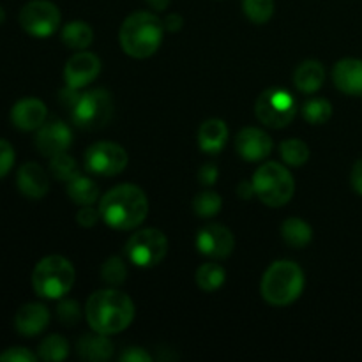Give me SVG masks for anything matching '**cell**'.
<instances>
[{
  "mask_svg": "<svg viewBox=\"0 0 362 362\" xmlns=\"http://www.w3.org/2000/svg\"><path fill=\"white\" fill-rule=\"evenodd\" d=\"M85 170L99 177H113L127 166V152L113 141H98L85 152Z\"/></svg>",
  "mask_w": 362,
  "mask_h": 362,
  "instance_id": "obj_11",
  "label": "cell"
},
{
  "mask_svg": "<svg viewBox=\"0 0 362 362\" xmlns=\"http://www.w3.org/2000/svg\"><path fill=\"white\" fill-rule=\"evenodd\" d=\"M85 317L92 331L117 334L126 331L134 318V304L129 296L115 288L94 292L85 306Z\"/></svg>",
  "mask_w": 362,
  "mask_h": 362,
  "instance_id": "obj_1",
  "label": "cell"
},
{
  "mask_svg": "<svg viewBox=\"0 0 362 362\" xmlns=\"http://www.w3.org/2000/svg\"><path fill=\"white\" fill-rule=\"evenodd\" d=\"M73 144V133L69 126L59 119H52L42 124L35 134V147L46 158L62 154Z\"/></svg>",
  "mask_w": 362,
  "mask_h": 362,
  "instance_id": "obj_13",
  "label": "cell"
},
{
  "mask_svg": "<svg viewBox=\"0 0 362 362\" xmlns=\"http://www.w3.org/2000/svg\"><path fill=\"white\" fill-rule=\"evenodd\" d=\"M184 20L180 14H168L165 20V28H168L170 32H179L182 28Z\"/></svg>",
  "mask_w": 362,
  "mask_h": 362,
  "instance_id": "obj_41",
  "label": "cell"
},
{
  "mask_svg": "<svg viewBox=\"0 0 362 362\" xmlns=\"http://www.w3.org/2000/svg\"><path fill=\"white\" fill-rule=\"evenodd\" d=\"M67 194L78 205H94L99 197V186L90 177L78 172L73 179L67 180Z\"/></svg>",
  "mask_w": 362,
  "mask_h": 362,
  "instance_id": "obj_23",
  "label": "cell"
},
{
  "mask_svg": "<svg viewBox=\"0 0 362 362\" xmlns=\"http://www.w3.org/2000/svg\"><path fill=\"white\" fill-rule=\"evenodd\" d=\"M168 253V240L165 233L156 228H145L133 233L126 244V257L138 267H154L161 264Z\"/></svg>",
  "mask_w": 362,
  "mask_h": 362,
  "instance_id": "obj_9",
  "label": "cell"
},
{
  "mask_svg": "<svg viewBox=\"0 0 362 362\" xmlns=\"http://www.w3.org/2000/svg\"><path fill=\"white\" fill-rule=\"evenodd\" d=\"M334 85L346 95H362V60L343 59L332 69Z\"/></svg>",
  "mask_w": 362,
  "mask_h": 362,
  "instance_id": "obj_19",
  "label": "cell"
},
{
  "mask_svg": "<svg viewBox=\"0 0 362 362\" xmlns=\"http://www.w3.org/2000/svg\"><path fill=\"white\" fill-rule=\"evenodd\" d=\"M237 194L244 200H250L251 197L255 194V187H253V180H243V182L237 186Z\"/></svg>",
  "mask_w": 362,
  "mask_h": 362,
  "instance_id": "obj_42",
  "label": "cell"
},
{
  "mask_svg": "<svg viewBox=\"0 0 362 362\" xmlns=\"http://www.w3.org/2000/svg\"><path fill=\"white\" fill-rule=\"evenodd\" d=\"M113 354V343L106 338V334L101 332H90L85 334L78 341V356L81 359H87L92 362L108 361Z\"/></svg>",
  "mask_w": 362,
  "mask_h": 362,
  "instance_id": "obj_21",
  "label": "cell"
},
{
  "mask_svg": "<svg viewBox=\"0 0 362 362\" xmlns=\"http://www.w3.org/2000/svg\"><path fill=\"white\" fill-rule=\"evenodd\" d=\"M279 154H281L283 161L286 165L297 168V166H303L310 159V147L303 140L290 138V140H285L279 145Z\"/></svg>",
  "mask_w": 362,
  "mask_h": 362,
  "instance_id": "obj_28",
  "label": "cell"
},
{
  "mask_svg": "<svg viewBox=\"0 0 362 362\" xmlns=\"http://www.w3.org/2000/svg\"><path fill=\"white\" fill-rule=\"evenodd\" d=\"M325 80V69L318 60H306L293 73V83L304 94H315L320 90Z\"/></svg>",
  "mask_w": 362,
  "mask_h": 362,
  "instance_id": "obj_22",
  "label": "cell"
},
{
  "mask_svg": "<svg viewBox=\"0 0 362 362\" xmlns=\"http://www.w3.org/2000/svg\"><path fill=\"white\" fill-rule=\"evenodd\" d=\"M71 120L80 129H101L108 124L113 113V98L105 88H94L80 94L73 108L69 110Z\"/></svg>",
  "mask_w": 362,
  "mask_h": 362,
  "instance_id": "obj_7",
  "label": "cell"
},
{
  "mask_svg": "<svg viewBox=\"0 0 362 362\" xmlns=\"http://www.w3.org/2000/svg\"><path fill=\"white\" fill-rule=\"evenodd\" d=\"M120 361L122 362H151V356H148L144 349H138V346H129V349L124 350L122 352Z\"/></svg>",
  "mask_w": 362,
  "mask_h": 362,
  "instance_id": "obj_39",
  "label": "cell"
},
{
  "mask_svg": "<svg viewBox=\"0 0 362 362\" xmlns=\"http://www.w3.org/2000/svg\"><path fill=\"white\" fill-rule=\"evenodd\" d=\"M194 278H197V285L200 286L204 292H216V290L221 288L223 283H225L226 272L219 264L209 262V264H204L198 267Z\"/></svg>",
  "mask_w": 362,
  "mask_h": 362,
  "instance_id": "obj_26",
  "label": "cell"
},
{
  "mask_svg": "<svg viewBox=\"0 0 362 362\" xmlns=\"http://www.w3.org/2000/svg\"><path fill=\"white\" fill-rule=\"evenodd\" d=\"M297 112V103L288 90L283 88H269L257 99L255 113L264 126L271 129H281L293 120Z\"/></svg>",
  "mask_w": 362,
  "mask_h": 362,
  "instance_id": "obj_8",
  "label": "cell"
},
{
  "mask_svg": "<svg viewBox=\"0 0 362 362\" xmlns=\"http://www.w3.org/2000/svg\"><path fill=\"white\" fill-rule=\"evenodd\" d=\"M99 218H101L99 209H94L92 205H81V209L76 214L78 225L83 226V228H92L99 221Z\"/></svg>",
  "mask_w": 362,
  "mask_h": 362,
  "instance_id": "obj_37",
  "label": "cell"
},
{
  "mask_svg": "<svg viewBox=\"0 0 362 362\" xmlns=\"http://www.w3.org/2000/svg\"><path fill=\"white\" fill-rule=\"evenodd\" d=\"M223 200L216 191H202L194 197L193 209L200 218H212L221 211Z\"/></svg>",
  "mask_w": 362,
  "mask_h": 362,
  "instance_id": "obj_31",
  "label": "cell"
},
{
  "mask_svg": "<svg viewBox=\"0 0 362 362\" xmlns=\"http://www.w3.org/2000/svg\"><path fill=\"white\" fill-rule=\"evenodd\" d=\"M48 110L46 105L37 98L20 99L11 108V122L21 131H37L46 122Z\"/></svg>",
  "mask_w": 362,
  "mask_h": 362,
  "instance_id": "obj_15",
  "label": "cell"
},
{
  "mask_svg": "<svg viewBox=\"0 0 362 362\" xmlns=\"http://www.w3.org/2000/svg\"><path fill=\"white\" fill-rule=\"evenodd\" d=\"M99 214L103 221L112 228L133 230L147 218L148 200L138 186L120 184L101 198Z\"/></svg>",
  "mask_w": 362,
  "mask_h": 362,
  "instance_id": "obj_2",
  "label": "cell"
},
{
  "mask_svg": "<svg viewBox=\"0 0 362 362\" xmlns=\"http://www.w3.org/2000/svg\"><path fill=\"white\" fill-rule=\"evenodd\" d=\"M197 250L202 255L214 260H221L232 255L233 246H235V239L233 233L230 232L226 226L218 225V223H209L200 232L197 233Z\"/></svg>",
  "mask_w": 362,
  "mask_h": 362,
  "instance_id": "obj_12",
  "label": "cell"
},
{
  "mask_svg": "<svg viewBox=\"0 0 362 362\" xmlns=\"http://www.w3.org/2000/svg\"><path fill=\"white\" fill-rule=\"evenodd\" d=\"M4 21H6V11H4V7L0 6V25H2Z\"/></svg>",
  "mask_w": 362,
  "mask_h": 362,
  "instance_id": "obj_44",
  "label": "cell"
},
{
  "mask_svg": "<svg viewBox=\"0 0 362 362\" xmlns=\"http://www.w3.org/2000/svg\"><path fill=\"white\" fill-rule=\"evenodd\" d=\"M49 324V311L41 303L23 304L14 315V329L25 338L41 334Z\"/></svg>",
  "mask_w": 362,
  "mask_h": 362,
  "instance_id": "obj_17",
  "label": "cell"
},
{
  "mask_svg": "<svg viewBox=\"0 0 362 362\" xmlns=\"http://www.w3.org/2000/svg\"><path fill=\"white\" fill-rule=\"evenodd\" d=\"M101 73V60L90 52H78L67 60L64 69V80L71 88H83Z\"/></svg>",
  "mask_w": 362,
  "mask_h": 362,
  "instance_id": "obj_14",
  "label": "cell"
},
{
  "mask_svg": "<svg viewBox=\"0 0 362 362\" xmlns=\"http://www.w3.org/2000/svg\"><path fill=\"white\" fill-rule=\"evenodd\" d=\"M218 166L212 165V163H205L200 170H198V179L204 186H212V184L218 180Z\"/></svg>",
  "mask_w": 362,
  "mask_h": 362,
  "instance_id": "obj_38",
  "label": "cell"
},
{
  "mask_svg": "<svg viewBox=\"0 0 362 362\" xmlns=\"http://www.w3.org/2000/svg\"><path fill=\"white\" fill-rule=\"evenodd\" d=\"M14 159H16V154H14L13 145L7 140L0 138V179L11 172V168L14 165Z\"/></svg>",
  "mask_w": 362,
  "mask_h": 362,
  "instance_id": "obj_36",
  "label": "cell"
},
{
  "mask_svg": "<svg viewBox=\"0 0 362 362\" xmlns=\"http://www.w3.org/2000/svg\"><path fill=\"white\" fill-rule=\"evenodd\" d=\"M20 25L32 37H49L60 25L59 7L49 0H30L21 7Z\"/></svg>",
  "mask_w": 362,
  "mask_h": 362,
  "instance_id": "obj_10",
  "label": "cell"
},
{
  "mask_svg": "<svg viewBox=\"0 0 362 362\" xmlns=\"http://www.w3.org/2000/svg\"><path fill=\"white\" fill-rule=\"evenodd\" d=\"M228 140V127L221 119H209L198 129V145L207 154H218Z\"/></svg>",
  "mask_w": 362,
  "mask_h": 362,
  "instance_id": "obj_20",
  "label": "cell"
},
{
  "mask_svg": "<svg viewBox=\"0 0 362 362\" xmlns=\"http://www.w3.org/2000/svg\"><path fill=\"white\" fill-rule=\"evenodd\" d=\"M73 264L60 255H52L37 262L32 272V286L39 297L45 299H60L74 285Z\"/></svg>",
  "mask_w": 362,
  "mask_h": 362,
  "instance_id": "obj_5",
  "label": "cell"
},
{
  "mask_svg": "<svg viewBox=\"0 0 362 362\" xmlns=\"http://www.w3.org/2000/svg\"><path fill=\"white\" fill-rule=\"evenodd\" d=\"M350 182H352V187L356 189V193L362 197V159H359L354 165L352 173H350Z\"/></svg>",
  "mask_w": 362,
  "mask_h": 362,
  "instance_id": "obj_40",
  "label": "cell"
},
{
  "mask_svg": "<svg viewBox=\"0 0 362 362\" xmlns=\"http://www.w3.org/2000/svg\"><path fill=\"white\" fill-rule=\"evenodd\" d=\"M37 356L41 357L42 361L48 362L64 361L69 356V343H67V339L64 338V336L49 334L46 336L41 341V345H39Z\"/></svg>",
  "mask_w": 362,
  "mask_h": 362,
  "instance_id": "obj_27",
  "label": "cell"
},
{
  "mask_svg": "<svg viewBox=\"0 0 362 362\" xmlns=\"http://www.w3.org/2000/svg\"><path fill=\"white\" fill-rule=\"evenodd\" d=\"M235 148L246 161H262L272 152V140L258 127H244L235 138Z\"/></svg>",
  "mask_w": 362,
  "mask_h": 362,
  "instance_id": "obj_16",
  "label": "cell"
},
{
  "mask_svg": "<svg viewBox=\"0 0 362 362\" xmlns=\"http://www.w3.org/2000/svg\"><path fill=\"white\" fill-rule=\"evenodd\" d=\"M57 317L64 325H76L81 318V308L76 300L67 299L57 306Z\"/></svg>",
  "mask_w": 362,
  "mask_h": 362,
  "instance_id": "obj_34",
  "label": "cell"
},
{
  "mask_svg": "<svg viewBox=\"0 0 362 362\" xmlns=\"http://www.w3.org/2000/svg\"><path fill=\"white\" fill-rule=\"evenodd\" d=\"M37 356L25 346H11L0 354V362H35Z\"/></svg>",
  "mask_w": 362,
  "mask_h": 362,
  "instance_id": "obj_35",
  "label": "cell"
},
{
  "mask_svg": "<svg viewBox=\"0 0 362 362\" xmlns=\"http://www.w3.org/2000/svg\"><path fill=\"white\" fill-rule=\"evenodd\" d=\"M304 290L303 269L290 260H278L265 271L262 278V297L271 306H288L296 303Z\"/></svg>",
  "mask_w": 362,
  "mask_h": 362,
  "instance_id": "obj_4",
  "label": "cell"
},
{
  "mask_svg": "<svg viewBox=\"0 0 362 362\" xmlns=\"http://www.w3.org/2000/svg\"><path fill=\"white\" fill-rule=\"evenodd\" d=\"M62 41L64 45L69 46L71 49H78V52H83L94 41V32H92L90 25L85 23V21L74 20L71 23H67L62 30Z\"/></svg>",
  "mask_w": 362,
  "mask_h": 362,
  "instance_id": "obj_24",
  "label": "cell"
},
{
  "mask_svg": "<svg viewBox=\"0 0 362 362\" xmlns=\"http://www.w3.org/2000/svg\"><path fill=\"white\" fill-rule=\"evenodd\" d=\"M303 117L306 122L320 126V124H325L332 117V105L327 99H310L308 103H304Z\"/></svg>",
  "mask_w": 362,
  "mask_h": 362,
  "instance_id": "obj_29",
  "label": "cell"
},
{
  "mask_svg": "<svg viewBox=\"0 0 362 362\" xmlns=\"http://www.w3.org/2000/svg\"><path fill=\"white\" fill-rule=\"evenodd\" d=\"M255 194L267 207H281L288 204L296 191V182L288 170L279 163H265L253 175Z\"/></svg>",
  "mask_w": 362,
  "mask_h": 362,
  "instance_id": "obj_6",
  "label": "cell"
},
{
  "mask_svg": "<svg viewBox=\"0 0 362 362\" xmlns=\"http://www.w3.org/2000/svg\"><path fill=\"white\" fill-rule=\"evenodd\" d=\"M281 237L292 247H304L313 239V230L304 219L288 218L281 225Z\"/></svg>",
  "mask_w": 362,
  "mask_h": 362,
  "instance_id": "obj_25",
  "label": "cell"
},
{
  "mask_svg": "<svg viewBox=\"0 0 362 362\" xmlns=\"http://www.w3.org/2000/svg\"><path fill=\"white\" fill-rule=\"evenodd\" d=\"M243 9L247 20L264 25L274 14V0H243Z\"/></svg>",
  "mask_w": 362,
  "mask_h": 362,
  "instance_id": "obj_30",
  "label": "cell"
},
{
  "mask_svg": "<svg viewBox=\"0 0 362 362\" xmlns=\"http://www.w3.org/2000/svg\"><path fill=\"white\" fill-rule=\"evenodd\" d=\"M145 2H147L148 6L152 7V9H156V11H165L166 7H168L170 0H145Z\"/></svg>",
  "mask_w": 362,
  "mask_h": 362,
  "instance_id": "obj_43",
  "label": "cell"
},
{
  "mask_svg": "<svg viewBox=\"0 0 362 362\" xmlns=\"http://www.w3.org/2000/svg\"><path fill=\"white\" fill-rule=\"evenodd\" d=\"M101 278L103 281L108 283V285L112 286L122 285L127 278L126 262H124L120 257L108 258L101 267Z\"/></svg>",
  "mask_w": 362,
  "mask_h": 362,
  "instance_id": "obj_33",
  "label": "cell"
},
{
  "mask_svg": "<svg viewBox=\"0 0 362 362\" xmlns=\"http://www.w3.org/2000/svg\"><path fill=\"white\" fill-rule=\"evenodd\" d=\"M165 23L154 13L138 11L127 16L120 27V46L133 59H147L158 52Z\"/></svg>",
  "mask_w": 362,
  "mask_h": 362,
  "instance_id": "obj_3",
  "label": "cell"
},
{
  "mask_svg": "<svg viewBox=\"0 0 362 362\" xmlns=\"http://www.w3.org/2000/svg\"><path fill=\"white\" fill-rule=\"evenodd\" d=\"M16 186L23 197L32 198V200H39L45 197L49 189V179L48 173L45 172L41 165L30 161L21 165L16 175Z\"/></svg>",
  "mask_w": 362,
  "mask_h": 362,
  "instance_id": "obj_18",
  "label": "cell"
},
{
  "mask_svg": "<svg viewBox=\"0 0 362 362\" xmlns=\"http://www.w3.org/2000/svg\"><path fill=\"white\" fill-rule=\"evenodd\" d=\"M49 173H52L55 179L59 180H69L73 179L78 173V165L74 161V158H71L69 154L62 152V154H57L53 158H49Z\"/></svg>",
  "mask_w": 362,
  "mask_h": 362,
  "instance_id": "obj_32",
  "label": "cell"
}]
</instances>
